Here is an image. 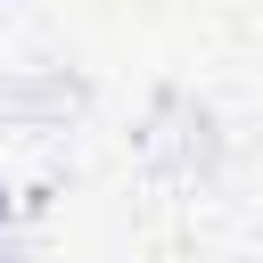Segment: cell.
Here are the masks:
<instances>
[{
	"label": "cell",
	"mask_w": 263,
	"mask_h": 263,
	"mask_svg": "<svg viewBox=\"0 0 263 263\" xmlns=\"http://www.w3.org/2000/svg\"><path fill=\"white\" fill-rule=\"evenodd\" d=\"M8 214H16V189H8V181H0V230H8Z\"/></svg>",
	"instance_id": "1"
}]
</instances>
